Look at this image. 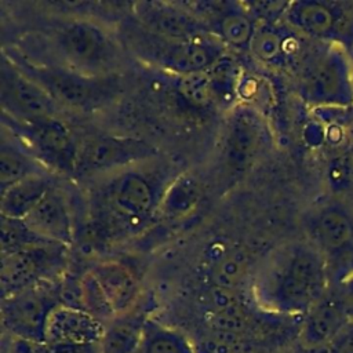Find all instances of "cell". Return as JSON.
Returning <instances> with one entry per match:
<instances>
[{
	"label": "cell",
	"mask_w": 353,
	"mask_h": 353,
	"mask_svg": "<svg viewBox=\"0 0 353 353\" xmlns=\"http://www.w3.org/2000/svg\"><path fill=\"white\" fill-rule=\"evenodd\" d=\"M212 25L211 32L218 36L225 46L236 50H250L258 26L254 17L237 4H229L226 10L219 12Z\"/></svg>",
	"instance_id": "d4e9b609"
},
{
	"label": "cell",
	"mask_w": 353,
	"mask_h": 353,
	"mask_svg": "<svg viewBox=\"0 0 353 353\" xmlns=\"http://www.w3.org/2000/svg\"><path fill=\"white\" fill-rule=\"evenodd\" d=\"M324 174L331 196L353 200V139L335 148L325 163Z\"/></svg>",
	"instance_id": "484cf974"
},
{
	"label": "cell",
	"mask_w": 353,
	"mask_h": 353,
	"mask_svg": "<svg viewBox=\"0 0 353 353\" xmlns=\"http://www.w3.org/2000/svg\"><path fill=\"white\" fill-rule=\"evenodd\" d=\"M203 197L200 178L192 172L174 176L164 189L159 214L163 219L178 221L192 214Z\"/></svg>",
	"instance_id": "44dd1931"
},
{
	"label": "cell",
	"mask_w": 353,
	"mask_h": 353,
	"mask_svg": "<svg viewBox=\"0 0 353 353\" xmlns=\"http://www.w3.org/2000/svg\"><path fill=\"white\" fill-rule=\"evenodd\" d=\"M325 353H353V320H350L325 347Z\"/></svg>",
	"instance_id": "836d02e7"
},
{
	"label": "cell",
	"mask_w": 353,
	"mask_h": 353,
	"mask_svg": "<svg viewBox=\"0 0 353 353\" xmlns=\"http://www.w3.org/2000/svg\"><path fill=\"white\" fill-rule=\"evenodd\" d=\"M303 228L327 261L330 283L353 272V200L330 194L306 212Z\"/></svg>",
	"instance_id": "3957f363"
},
{
	"label": "cell",
	"mask_w": 353,
	"mask_h": 353,
	"mask_svg": "<svg viewBox=\"0 0 353 353\" xmlns=\"http://www.w3.org/2000/svg\"><path fill=\"white\" fill-rule=\"evenodd\" d=\"M6 353H59L57 347L46 341H34L18 336H10Z\"/></svg>",
	"instance_id": "d6a6232c"
},
{
	"label": "cell",
	"mask_w": 353,
	"mask_h": 353,
	"mask_svg": "<svg viewBox=\"0 0 353 353\" xmlns=\"http://www.w3.org/2000/svg\"><path fill=\"white\" fill-rule=\"evenodd\" d=\"M266 127L261 114L250 106L236 108L225 134V157L229 167L244 170L261 152L266 141Z\"/></svg>",
	"instance_id": "9a60e30c"
},
{
	"label": "cell",
	"mask_w": 353,
	"mask_h": 353,
	"mask_svg": "<svg viewBox=\"0 0 353 353\" xmlns=\"http://www.w3.org/2000/svg\"><path fill=\"white\" fill-rule=\"evenodd\" d=\"M8 131L48 171L74 176L79 141L70 127L58 116H50L29 123L17 121L6 114Z\"/></svg>",
	"instance_id": "ba28073f"
},
{
	"label": "cell",
	"mask_w": 353,
	"mask_h": 353,
	"mask_svg": "<svg viewBox=\"0 0 353 353\" xmlns=\"http://www.w3.org/2000/svg\"><path fill=\"white\" fill-rule=\"evenodd\" d=\"M51 241L44 240L36 234L23 219L8 218L1 215L0 221V251L1 255L48 244ZM57 244V243H55Z\"/></svg>",
	"instance_id": "f1b7e54d"
},
{
	"label": "cell",
	"mask_w": 353,
	"mask_h": 353,
	"mask_svg": "<svg viewBox=\"0 0 353 353\" xmlns=\"http://www.w3.org/2000/svg\"><path fill=\"white\" fill-rule=\"evenodd\" d=\"M54 186L51 174L28 176L0 192V214L23 219Z\"/></svg>",
	"instance_id": "ffe728a7"
},
{
	"label": "cell",
	"mask_w": 353,
	"mask_h": 353,
	"mask_svg": "<svg viewBox=\"0 0 353 353\" xmlns=\"http://www.w3.org/2000/svg\"><path fill=\"white\" fill-rule=\"evenodd\" d=\"M245 349L243 334L214 330H211L196 347V350L203 353H244Z\"/></svg>",
	"instance_id": "1f68e13d"
},
{
	"label": "cell",
	"mask_w": 353,
	"mask_h": 353,
	"mask_svg": "<svg viewBox=\"0 0 353 353\" xmlns=\"http://www.w3.org/2000/svg\"><path fill=\"white\" fill-rule=\"evenodd\" d=\"M328 287L327 261L307 240L276 248L254 280L259 305L270 313L285 316H303Z\"/></svg>",
	"instance_id": "6da1fadb"
},
{
	"label": "cell",
	"mask_w": 353,
	"mask_h": 353,
	"mask_svg": "<svg viewBox=\"0 0 353 353\" xmlns=\"http://www.w3.org/2000/svg\"><path fill=\"white\" fill-rule=\"evenodd\" d=\"M59 281L44 280L1 298V323L10 336L46 341L50 314L59 306Z\"/></svg>",
	"instance_id": "30bf717a"
},
{
	"label": "cell",
	"mask_w": 353,
	"mask_h": 353,
	"mask_svg": "<svg viewBox=\"0 0 353 353\" xmlns=\"http://www.w3.org/2000/svg\"><path fill=\"white\" fill-rule=\"evenodd\" d=\"M214 102L222 106H232L239 94L241 70L237 62L228 54L218 59L208 70Z\"/></svg>",
	"instance_id": "83f0119b"
},
{
	"label": "cell",
	"mask_w": 353,
	"mask_h": 353,
	"mask_svg": "<svg viewBox=\"0 0 353 353\" xmlns=\"http://www.w3.org/2000/svg\"><path fill=\"white\" fill-rule=\"evenodd\" d=\"M350 113H352V117H353V106L350 108Z\"/></svg>",
	"instance_id": "74e56055"
},
{
	"label": "cell",
	"mask_w": 353,
	"mask_h": 353,
	"mask_svg": "<svg viewBox=\"0 0 353 353\" xmlns=\"http://www.w3.org/2000/svg\"><path fill=\"white\" fill-rule=\"evenodd\" d=\"M105 324L85 310L57 306L50 314L46 342L57 349L99 345Z\"/></svg>",
	"instance_id": "e0dca14e"
},
{
	"label": "cell",
	"mask_w": 353,
	"mask_h": 353,
	"mask_svg": "<svg viewBox=\"0 0 353 353\" xmlns=\"http://www.w3.org/2000/svg\"><path fill=\"white\" fill-rule=\"evenodd\" d=\"M331 287L335 288V291L338 292L345 310L349 316L350 320H353V272H350L349 274H346L343 279L330 283Z\"/></svg>",
	"instance_id": "e575fe53"
},
{
	"label": "cell",
	"mask_w": 353,
	"mask_h": 353,
	"mask_svg": "<svg viewBox=\"0 0 353 353\" xmlns=\"http://www.w3.org/2000/svg\"><path fill=\"white\" fill-rule=\"evenodd\" d=\"M138 353H197L189 339L178 330L146 320L142 345Z\"/></svg>",
	"instance_id": "4316f807"
},
{
	"label": "cell",
	"mask_w": 353,
	"mask_h": 353,
	"mask_svg": "<svg viewBox=\"0 0 353 353\" xmlns=\"http://www.w3.org/2000/svg\"><path fill=\"white\" fill-rule=\"evenodd\" d=\"M301 94L314 109L353 106V61L331 44L316 43L299 69Z\"/></svg>",
	"instance_id": "277c9868"
},
{
	"label": "cell",
	"mask_w": 353,
	"mask_h": 353,
	"mask_svg": "<svg viewBox=\"0 0 353 353\" xmlns=\"http://www.w3.org/2000/svg\"><path fill=\"white\" fill-rule=\"evenodd\" d=\"M146 317L134 310L116 316L105 324L99 343L101 353H138L142 345Z\"/></svg>",
	"instance_id": "603a6c76"
},
{
	"label": "cell",
	"mask_w": 353,
	"mask_h": 353,
	"mask_svg": "<svg viewBox=\"0 0 353 353\" xmlns=\"http://www.w3.org/2000/svg\"><path fill=\"white\" fill-rule=\"evenodd\" d=\"M68 247L48 243L1 255V298L19 292L44 280L58 281L65 266Z\"/></svg>",
	"instance_id": "8fae6325"
},
{
	"label": "cell",
	"mask_w": 353,
	"mask_h": 353,
	"mask_svg": "<svg viewBox=\"0 0 353 353\" xmlns=\"http://www.w3.org/2000/svg\"><path fill=\"white\" fill-rule=\"evenodd\" d=\"M81 290L85 312L92 314L103 324L109 323L116 317V313L112 309L105 292L102 291L99 283L90 270L81 274Z\"/></svg>",
	"instance_id": "f546056e"
},
{
	"label": "cell",
	"mask_w": 353,
	"mask_h": 353,
	"mask_svg": "<svg viewBox=\"0 0 353 353\" xmlns=\"http://www.w3.org/2000/svg\"><path fill=\"white\" fill-rule=\"evenodd\" d=\"M59 353H101L99 345H92V346H81V347H65V349H58Z\"/></svg>",
	"instance_id": "d590c367"
},
{
	"label": "cell",
	"mask_w": 353,
	"mask_h": 353,
	"mask_svg": "<svg viewBox=\"0 0 353 353\" xmlns=\"http://www.w3.org/2000/svg\"><path fill=\"white\" fill-rule=\"evenodd\" d=\"M54 43L69 68L91 76L110 74L121 59L112 34L88 19L63 22L55 30Z\"/></svg>",
	"instance_id": "8992f818"
},
{
	"label": "cell",
	"mask_w": 353,
	"mask_h": 353,
	"mask_svg": "<svg viewBox=\"0 0 353 353\" xmlns=\"http://www.w3.org/2000/svg\"><path fill=\"white\" fill-rule=\"evenodd\" d=\"M134 14L146 33L165 41H183L211 32L210 26L200 17L170 3H137L134 6Z\"/></svg>",
	"instance_id": "5bb4252c"
},
{
	"label": "cell",
	"mask_w": 353,
	"mask_h": 353,
	"mask_svg": "<svg viewBox=\"0 0 353 353\" xmlns=\"http://www.w3.org/2000/svg\"><path fill=\"white\" fill-rule=\"evenodd\" d=\"M251 258L241 245L232 244L230 248L211 265L205 266L210 285L239 292L251 277Z\"/></svg>",
	"instance_id": "cb8c5ba5"
},
{
	"label": "cell",
	"mask_w": 353,
	"mask_h": 353,
	"mask_svg": "<svg viewBox=\"0 0 353 353\" xmlns=\"http://www.w3.org/2000/svg\"><path fill=\"white\" fill-rule=\"evenodd\" d=\"M176 87L182 97L196 106L203 108L214 102L211 83L207 72L178 76Z\"/></svg>",
	"instance_id": "4dcf8cb0"
},
{
	"label": "cell",
	"mask_w": 353,
	"mask_h": 353,
	"mask_svg": "<svg viewBox=\"0 0 353 353\" xmlns=\"http://www.w3.org/2000/svg\"><path fill=\"white\" fill-rule=\"evenodd\" d=\"M196 352H197V353H203V352H199V350H196Z\"/></svg>",
	"instance_id": "f35d334b"
},
{
	"label": "cell",
	"mask_w": 353,
	"mask_h": 353,
	"mask_svg": "<svg viewBox=\"0 0 353 353\" xmlns=\"http://www.w3.org/2000/svg\"><path fill=\"white\" fill-rule=\"evenodd\" d=\"M283 21L303 37L343 48L353 61V0H298Z\"/></svg>",
	"instance_id": "52a82bcc"
},
{
	"label": "cell",
	"mask_w": 353,
	"mask_h": 353,
	"mask_svg": "<svg viewBox=\"0 0 353 353\" xmlns=\"http://www.w3.org/2000/svg\"><path fill=\"white\" fill-rule=\"evenodd\" d=\"M285 353H325V349H306V347L298 345V347H295L290 352H285Z\"/></svg>",
	"instance_id": "8d00e7d4"
},
{
	"label": "cell",
	"mask_w": 353,
	"mask_h": 353,
	"mask_svg": "<svg viewBox=\"0 0 353 353\" xmlns=\"http://www.w3.org/2000/svg\"><path fill=\"white\" fill-rule=\"evenodd\" d=\"M3 114L22 123L58 116V105L11 58L1 59Z\"/></svg>",
	"instance_id": "7c38bea8"
},
{
	"label": "cell",
	"mask_w": 353,
	"mask_h": 353,
	"mask_svg": "<svg viewBox=\"0 0 353 353\" xmlns=\"http://www.w3.org/2000/svg\"><path fill=\"white\" fill-rule=\"evenodd\" d=\"M90 272L99 283L116 316L134 310L141 295V284L127 265L119 261H102Z\"/></svg>",
	"instance_id": "d6986e66"
},
{
	"label": "cell",
	"mask_w": 353,
	"mask_h": 353,
	"mask_svg": "<svg viewBox=\"0 0 353 353\" xmlns=\"http://www.w3.org/2000/svg\"><path fill=\"white\" fill-rule=\"evenodd\" d=\"M350 321L334 287L302 316L298 345L306 349H325L338 332Z\"/></svg>",
	"instance_id": "2e32d148"
},
{
	"label": "cell",
	"mask_w": 353,
	"mask_h": 353,
	"mask_svg": "<svg viewBox=\"0 0 353 353\" xmlns=\"http://www.w3.org/2000/svg\"><path fill=\"white\" fill-rule=\"evenodd\" d=\"M26 225L47 241L70 247L74 243V223L65 193L52 186L39 204L23 218Z\"/></svg>",
	"instance_id": "ac0fdd59"
},
{
	"label": "cell",
	"mask_w": 353,
	"mask_h": 353,
	"mask_svg": "<svg viewBox=\"0 0 353 353\" xmlns=\"http://www.w3.org/2000/svg\"><path fill=\"white\" fill-rule=\"evenodd\" d=\"M132 165L103 176L92 196V211L98 228L108 236L141 232L159 214L168 182L146 167Z\"/></svg>",
	"instance_id": "7a4b0ae2"
},
{
	"label": "cell",
	"mask_w": 353,
	"mask_h": 353,
	"mask_svg": "<svg viewBox=\"0 0 353 353\" xmlns=\"http://www.w3.org/2000/svg\"><path fill=\"white\" fill-rule=\"evenodd\" d=\"M157 150L146 141L112 134H92L79 142L76 178L108 176L124 168L149 163Z\"/></svg>",
	"instance_id": "9c48e42d"
},
{
	"label": "cell",
	"mask_w": 353,
	"mask_h": 353,
	"mask_svg": "<svg viewBox=\"0 0 353 353\" xmlns=\"http://www.w3.org/2000/svg\"><path fill=\"white\" fill-rule=\"evenodd\" d=\"M157 48L150 52L164 69L185 76L207 72L226 52V46L212 32H207L183 41H165L159 37Z\"/></svg>",
	"instance_id": "4fadbf2b"
},
{
	"label": "cell",
	"mask_w": 353,
	"mask_h": 353,
	"mask_svg": "<svg viewBox=\"0 0 353 353\" xmlns=\"http://www.w3.org/2000/svg\"><path fill=\"white\" fill-rule=\"evenodd\" d=\"M10 58L52 98L58 108L90 112L114 98L119 85L110 74L91 76L69 66L39 65L17 57Z\"/></svg>",
	"instance_id": "5b68a950"
},
{
	"label": "cell",
	"mask_w": 353,
	"mask_h": 353,
	"mask_svg": "<svg viewBox=\"0 0 353 353\" xmlns=\"http://www.w3.org/2000/svg\"><path fill=\"white\" fill-rule=\"evenodd\" d=\"M36 174L50 171L15 138L1 137L0 145V192Z\"/></svg>",
	"instance_id": "7402d4cb"
}]
</instances>
